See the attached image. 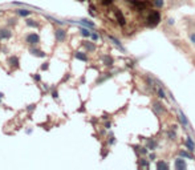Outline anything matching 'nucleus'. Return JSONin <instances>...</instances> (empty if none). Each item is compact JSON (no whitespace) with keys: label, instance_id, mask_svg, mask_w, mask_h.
I'll list each match as a JSON object with an SVG mask.
<instances>
[{"label":"nucleus","instance_id":"1","mask_svg":"<svg viewBox=\"0 0 195 170\" xmlns=\"http://www.w3.org/2000/svg\"><path fill=\"white\" fill-rule=\"evenodd\" d=\"M161 23V12L159 11H150L146 17V25L149 28H155Z\"/></svg>","mask_w":195,"mask_h":170},{"label":"nucleus","instance_id":"2","mask_svg":"<svg viewBox=\"0 0 195 170\" xmlns=\"http://www.w3.org/2000/svg\"><path fill=\"white\" fill-rule=\"evenodd\" d=\"M7 64L12 70L19 69L20 68V58L17 57V56H15V54H12V56H9V57L7 58Z\"/></svg>","mask_w":195,"mask_h":170},{"label":"nucleus","instance_id":"3","mask_svg":"<svg viewBox=\"0 0 195 170\" xmlns=\"http://www.w3.org/2000/svg\"><path fill=\"white\" fill-rule=\"evenodd\" d=\"M25 42L28 45H37L40 42V36L37 33H34V32H31V33H28L25 36Z\"/></svg>","mask_w":195,"mask_h":170},{"label":"nucleus","instance_id":"4","mask_svg":"<svg viewBox=\"0 0 195 170\" xmlns=\"http://www.w3.org/2000/svg\"><path fill=\"white\" fill-rule=\"evenodd\" d=\"M114 16H115V20H117V23L121 25V27H125L126 25V17L123 16L122 11L119 9V8H114Z\"/></svg>","mask_w":195,"mask_h":170},{"label":"nucleus","instance_id":"5","mask_svg":"<svg viewBox=\"0 0 195 170\" xmlns=\"http://www.w3.org/2000/svg\"><path fill=\"white\" fill-rule=\"evenodd\" d=\"M54 36H56V41L57 42H64L66 40V31L64 28L58 27L54 29Z\"/></svg>","mask_w":195,"mask_h":170},{"label":"nucleus","instance_id":"6","mask_svg":"<svg viewBox=\"0 0 195 170\" xmlns=\"http://www.w3.org/2000/svg\"><path fill=\"white\" fill-rule=\"evenodd\" d=\"M28 52H29L31 54H33L34 57H42V58H44L46 56L45 52H44V50H41V49H38L37 45H29Z\"/></svg>","mask_w":195,"mask_h":170},{"label":"nucleus","instance_id":"7","mask_svg":"<svg viewBox=\"0 0 195 170\" xmlns=\"http://www.w3.org/2000/svg\"><path fill=\"white\" fill-rule=\"evenodd\" d=\"M188 39H190V42H191L192 45H195V20H191L190 23H188Z\"/></svg>","mask_w":195,"mask_h":170},{"label":"nucleus","instance_id":"8","mask_svg":"<svg viewBox=\"0 0 195 170\" xmlns=\"http://www.w3.org/2000/svg\"><path fill=\"white\" fill-rule=\"evenodd\" d=\"M153 110L158 116L166 114V108H164L163 105H162V102H159V101H153Z\"/></svg>","mask_w":195,"mask_h":170},{"label":"nucleus","instance_id":"9","mask_svg":"<svg viewBox=\"0 0 195 170\" xmlns=\"http://www.w3.org/2000/svg\"><path fill=\"white\" fill-rule=\"evenodd\" d=\"M174 167H175L176 170H184L187 169V165H186V162H184L183 157H178V158H175V161H174Z\"/></svg>","mask_w":195,"mask_h":170},{"label":"nucleus","instance_id":"10","mask_svg":"<svg viewBox=\"0 0 195 170\" xmlns=\"http://www.w3.org/2000/svg\"><path fill=\"white\" fill-rule=\"evenodd\" d=\"M12 37V31L9 28H0V41L1 40H8Z\"/></svg>","mask_w":195,"mask_h":170},{"label":"nucleus","instance_id":"11","mask_svg":"<svg viewBox=\"0 0 195 170\" xmlns=\"http://www.w3.org/2000/svg\"><path fill=\"white\" fill-rule=\"evenodd\" d=\"M178 118H179V122H180V125L183 126V129L186 130L187 129V126H188V120H187V117H186V114H184L182 110H178Z\"/></svg>","mask_w":195,"mask_h":170},{"label":"nucleus","instance_id":"12","mask_svg":"<svg viewBox=\"0 0 195 170\" xmlns=\"http://www.w3.org/2000/svg\"><path fill=\"white\" fill-rule=\"evenodd\" d=\"M15 13L19 17H28L32 15V11H29L27 8H17V9H15Z\"/></svg>","mask_w":195,"mask_h":170},{"label":"nucleus","instance_id":"13","mask_svg":"<svg viewBox=\"0 0 195 170\" xmlns=\"http://www.w3.org/2000/svg\"><path fill=\"white\" fill-rule=\"evenodd\" d=\"M184 146L187 147V150H190L191 153H192V151H195V142H194V139H192L190 135H187V137H186Z\"/></svg>","mask_w":195,"mask_h":170},{"label":"nucleus","instance_id":"14","mask_svg":"<svg viewBox=\"0 0 195 170\" xmlns=\"http://www.w3.org/2000/svg\"><path fill=\"white\" fill-rule=\"evenodd\" d=\"M73 23H78L80 25L88 27V28H90V29L96 28V24L93 23V21H90V20H88V19H81V20H78V21H73Z\"/></svg>","mask_w":195,"mask_h":170},{"label":"nucleus","instance_id":"15","mask_svg":"<svg viewBox=\"0 0 195 170\" xmlns=\"http://www.w3.org/2000/svg\"><path fill=\"white\" fill-rule=\"evenodd\" d=\"M101 60H102V64L105 66H113V64H114V58L109 56V54H103Z\"/></svg>","mask_w":195,"mask_h":170},{"label":"nucleus","instance_id":"16","mask_svg":"<svg viewBox=\"0 0 195 170\" xmlns=\"http://www.w3.org/2000/svg\"><path fill=\"white\" fill-rule=\"evenodd\" d=\"M107 39H109V40H110V41L111 42H113V44H114V45L115 46H117V48H119V49H121V50H122V52H126V50H125V48H123V46H122V44H121V41H119V40L118 39H115V37H114V36H111V35H109V33H107Z\"/></svg>","mask_w":195,"mask_h":170},{"label":"nucleus","instance_id":"17","mask_svg":"<svg viewBox=\"0 0 195 170\" xmlns=\"http://www.w3.org/2000/svg\"><path fill=\"white\" fill-rule=\"evenodd\" d=\"M74 58L77 60H80V61H84V62H88V54L85 53V52H81V50H77L74 52Z\"/></svg>","mask_w":195,"mask_h":170},{"label":"nucleus","instance_id":"18","mask_svg":"<svg viewBox=\"0 0 195 170\" xmlns=\"http://www.w3.org/2000/svg\"><path fill=\"white\" fill-rule=\"evenodd\" d=\"M82 46H84L86 52H94L96 50V44L90 41H82Z\"/></svg>","mask_w":195,"mask_h":170},{"label":"nucleus","instance_id":"19","mask_svg":"<svg viewBox=\"0 0 195 170\" xmlns=\"http://www.w3.org/2000/svg\"><path fill=\"white\" fill-rule=\"evenodd\" d=\"M78 29H80V35L82 36V37H90V35H92V32L89 31L90 28H88V27H84V25H81Z\"/></svg>","mask_w":195,"mask_h":170},{"label":"nucleus","instance_id":"20","mask_svg":"<svg viewBox=\"0 0 195 170\" xmlns=\"http://www.w3.org/2000/svg\"><path fill=\"white\" fill-rule=\"evenodd\" d=\"M25 24H27L29 28H40V23L34 19H27L25 20Z\"/></svg>","mask_w":195,"mask_h":170},{"label":"nucleus","instance_id":"21","mask_svg":"<svg viewBox=\"0 0 195 170\" xmlns=\"http://www.w3.org/2000/svg\"><path fill=\"white\" fill-rule=\"evenodd\" d=\"M111 76H113V73H110V72H107V73H102V76H99V78H97L96 84H97V85H99V84H101V82L106 81L107 78H110Z\"/></svg>","mask_w":195,"mask_h":170},{"label":"nucleus","instance_id":"22","mask_svg":"<svg viewBox=\"0 0 195 170\" xmlns=\"http://www.w3.org/2000/svg\"><path fill=\"white\" fill-rule=\"evenodd\" d=\"M178 153H179L180 157H183V158H186V159H195L190 150H179Z\"/></svg>","mask_w":195,"mask_h":170},{"label":"nucleus","instance_id":"23","mask_svg":"<svg viewBox=\"0 0 195 170\" xmlns=\"http://www.w3.org/2000/svg\"><path fill=\"white\" fill-rule=\"evenodd\" d=\"M49 93H50V96H52V98H54V100L58 98V90L56 86H52V88L49 89Z\"/></svg>","mask_w":195,"mask_h":170},{"label":"nucleus","instance_id":"24","mask_svg":"<svg viewBox=\"0 0 195 170\" xmlns=\"http://www.w3.org/2000/svg\"><path fill=\"white\" fill-rule=\"evenodd\" d=\"M146 147H147V149H150V150H154V149L157 147V142H155L154 139H149V141H147Z\"/></svg>","mask_w":195,"mask_h":170},{"label":"nucleus","instance_id":"25","mask_svg":"<svg viewBox=\"0 0 195 170\" xmlns=\"http://www.w3.org/2000/svg\"><path fill=\"white\" fill-rule=\"evenodd\" d=\"M153 5L159 9V8H162L164 5V0H153Z\"/></svg>","mask_w":195,"mask_h":170},{"label":"nucleus","instance_id":"26","mask_svg":"<svg viewBox=\"0 0 195 170\" xmlns=\"http://www.w3.org/2000/svg\"><path fill=\"white\" fill-rule=\"evenodd\" d=\"M157 169H168V163H166L164 161H158Z\"/></svg>","mask_w":195,"mask_h":170},{"label":"nucleus","instance_id":"27","mask_svg":"<svg viewBox=\"0 0 195 170\" xmlns=\"http://www.w3.org/2000/svg\"><path fill=\"white\" fill-rule=\"evenodd\" d=\"M157 92H158V97H159V98H162V100H164V98H166V93H164V90L161 88V86L158 88Z\"/></svg>","mask_w":195,"mask_h":170},{"label":"nucleus","instance_id":"28","mask_svg":"<svg viewBox=\"0 0 195 170\" xmlns=\"http://www.w3.org/2000/svg\"><path fill=\"white\" fill-rule=\"evenodd\" d=\"M167 137H168L170 139H176L175 129H174V130H168V131H167Z\"/></svg>","mask_w":195,"mask_h":170},{"label":"nucleus","instance_id":"29","mask_svg":"<svg viewBox=\"0 0 195 170\" xmlns=\"http://www.w3.org/2000/svg\"><path fill=\"white\" fill-rule=\"evenodd\" d=\"M107 143H109V145H114V143H115V137L113 135V133H110V134H109V138H107Z\"/></svg>","mask_w":195,"mask_h":170},{"label":"nucleus","instance_id":"30","mask_svg":"<svg viewBox=\"0 0 195 170\" xmlns=\"http://www.w3.org/2000/svg\"><path fill=\"white\" fill-rule=\"evenodd\" d=\"M94 11H96V8H94V7H93V5H92V4H90V5H89V15H90V16H93V17H94V16L97 15V13H96V12H94Z\"/></svg>","mask_w":195,"mask_h":170},{"label":"nucleus","instance_id":"31","mask_svg":"<svg viewBox=\"0 0 195 170\" xmlns=\"http://www.w3.org/2000/svg\"><path fill=\"white\" fill-rule=\"evenodd\" d=\"M32 78H33L36 82H40V81H41V76H40L38 73H32Z\"/></svg>","mask_w":195,"mask_h":170},{"label":"nucleus","instance_id":"32","mask_svg":"<svg viewBox=\"0 0 195 170\" xmlns=\"http://www.w3.org/2000/svg\"><path fill=\"white\" fill-rule=\"evenodd\" d=\"M48 69H49V62L48 61H45L41 66H40V70H42V72H44V70H48Z\"/></svg>","mask_w":195,"mask_h":170},{"label":"nucleus","instance_id":"33","mask_svg":"<svg viewBox=\"0 0 195 170\" xmlns=\"http://www.w3.org/2000/svg\"><path fill=\"white\" fill-rule=\"evenodd\" d=\"M135 147H137V146H135ZM137 150H139V153H141V154L145 155L146 153H147V147H146V146H141V147H137Z\"/></svg>","mask_w":195,"mask_h":170},{"label":"nucleus","instance_id":"34","mask_svg":"<svg viewBox=\"0 0 195 170\" xmlns=\"http://www.w3.org/2000/svg\"><path fill=\"white\" fill-rule=\"evenodd\" d=\"M90 39H92L93 41H97V40L99 39V35L97 33V32H92V35H90Z\"/></svg>","mask_w":195,"mask_h":170},{"label":"nucleus","instance_id":"35","mask_svg":"<svg viewBox=\"0 0 195 170\" xmlns=\"http://www.w3.org/2000/svg\"><path fill=\"white\" fill-rule=\"evenodd\" d=\"M139 166L141 167H146V169H149V163L146 162L143 158H141V162H139Z\"/></svg>","mask_w":195,"mask_h":170},{"label":"nucleus","instance_id":"36","mask_svg":"<svg viewBox=\"0 0 195 170\" xmlns=\"http://www.w3.org/2000/svg\"><path fill=\"white\" fill-rule=\"evenodd\" d=\"M34 109H36V104H31L27 106V112H33Z\"/></svg>","mask_w":195,"mask_h":170},{"label":"nucleus","instance_id":"37","mask_svg":"<svg viewBox=\"0 0 195 170\" xmlns=\"http://www.w3.org/2000/svg\"><path fill=\"white\" fill-rule=\"evenodd\" d=\"M101 3L107 7V5H111V4H113V0H101Z\"/></svg>","mask_w":195,"mask_h":170},{"label":"nucleus","instance_id":"38","mask_svg":"<svg viewBox=\"0 0 195 170\" xmlns=\"http://www.w3.org/2000/svg\"><path fill=\"white\" fill-rule=\"evenodd\" d=\"M103 126H105V129H110V127H111V122H110V121H106Z\"/></svg>","mask_w":195,"mask_h":170},{"label":"nucleus","instance_id":"39","mask_svg":"<svg viewBox=\"0 0 195 170\" xmlns=\"http://www.w3.org/2000/svg\"><path fill=\"white\" fill-rule=\"evenodd\" d=\"M69 77H70V74H69V73H66V74H65V76H64V78H62V80H61V82L68 81V80H69Z\"/></svg>","mask_w":195,"mask_h":170},{"label":"nucleus","instance_id":"40","mask_svg":"<svg viewBox=\"0 0 195 170\" xmlns=\"http://www.w3.org/2000/svg\"><path fill=\"white\" fill-rule=\"evenodd\" d=\"M174 23H175V20H174V19H171V17H170V19H167V24H168V25H174Z\"/></svg>","mask_w":195,"mask_h":170},{"label":"nucleus","instance_id":"41","mask_svg":"<svg viewBox=\"0 0 195 170\" xmlns=\"http://www.w3.org/2000/svg\"><path fill=\"white\" fill-rule=\"evenodd\" d=\"M149 158H150V161H154V159H155V154H154V153H151V154L149 155Z\"/></svg>","mask_w":195,"mask_h":170},{"label":"nucleus","instance_id":"42","mask_svg":"<svg viewBox=\"0 0 195 170\" xmlns=\"http://www.w3.org/2000/svg\"><path fill=\"white\" fill-rule=\"evenodd\" d=\"M77 112H85V108H84V105H82V108H78V109H77Z\"/></svg>","mask_w":195,"mask_h":170},{"label":"nucleus","instance_id":"43","mask_svg":"<svg viewBox=\"0 0 195 170\" xmlns=\"http://www.w3.org/2000/svg\"><path fill=\"white\" fill-rule=\"evenodd\" d=\"M3 97H4V93H3V92H0V100H1Z\"/></svg>","mask_w":195,"mask_h":170},{"label":"nucleus","instance_id":"44","mask_svg":"<svg viewBox=\"0 0 195 170\" xmlns=\"http://www.w3.org/2000/svg\"><path fill=\"white\" fill-rule=\"evenodd\" d=\"M77 1H85V0H77Z\"/></svg>","mask_w":195,"mask_h":170},{"label":"nucleus","instance_id":"45","mask_svg":"<svg viewBox=\"0 0 195 170\" xmlns=\"http://www.w3.org/2000/svg\"><path fill=\"white\" fill-rule=\"evenodd\" d=\"M0 105H1V101H0Z\"/></svg>","mask_w":195,"mask_h":170}]
</instances>
